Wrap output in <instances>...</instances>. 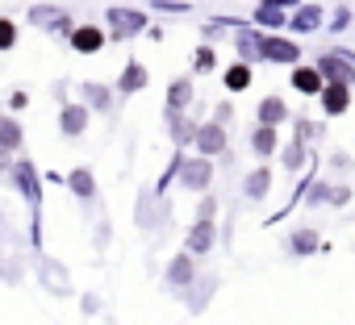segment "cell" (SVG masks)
<instances>
[{
    "mask_svg": "<svg viewBox=\"0 0 355 325\" xmlns=\"http://www.w3.org/2000/svg\"><path fill=\"white\" fill-rule=\"evenodd\" d=\"M297 88L301 92H318L322 84H318V71H297Z\"/></svg>",
    "mask_w": 355,
    "mask_h": 325,
    "instance_id": "obj_10",
    "label": "cell"
},
{
    "mask_svg": "<svg viewBox=\"0 0 355 325\" xmlns=\"http://www.w3.org/2000/svg\"><path fill=\"white\" fill-rule=\"evenodd\" d=\"M189 275H193V267H189V259H175V267H171V279H175V284H184Z\"/></svg>",
    "mask_w": 355,
    "mask_h": 325,
    "instance_id": "obj_12",
    "label": "cell"
},
{
    "mask_svg": "<svg viewBox=\"0 0 355 325\" xmlns=\"http://www.w3.org/2000/svg\"><path fill=\"white\" fill-rule=\"evenodd\" d=\"M326 109L330 113H343L347 109V84H330L326 88Z\"/></svg>",
    "mask_w": 355,
    "mask_h": 325,
    "instance_id": "obj_5",
    "label": "cell"
},
{
    "mask_svg": "<svg viewBox=\"0 0 355 325\" xmlns=\"http://www.w3.org/2000/svg\"><path fill=\"white\" fill-rule=\"evenodd\" d=\"M322 71L334 75V84H351V75H355V71H351L347 63H338V59H322Z\"/></svg>",
    "mask_w": 355,
    "mask_h": 325,
    "instance_id": "obj_4",
    "label": "cell"
},
{
    "mask_svg": "<svg viewBox=\"0 0 355 325\" xmlns=\"http://www.w3.org/2000/svg\"><path fill=\"white\" fill-rule=\"evenodd\" d=\"M205 180H209V167H205V162H189V167H184V184H189V188H205Z\"/></svg>",
    "mask_w": 355,
    "mask_h": 325,
    "instance_id": "obj_8",
    "label": "cell"
},
{
    "mask_svg": "<svg viewBox=\"0 0 355 325\" xmlns=\"http://www.w3.org/2000/svg\"><path fill=\"white\" fill-rule=\"evenodd\" d=\"M313 21H318V13H313V9H305V13H301V17H297V26H301V30H309V26H313Z\"/></svg>",
    "mask_w": 355,
    "mask_h": 325,
    "instance_id": "obj_18",
    "label": "cell"
},
{
    "mask_svg": "<svg viewBox=\"0 0 355 325\" xmlns=\"http://www.w3.org/2000/svg\"><path fill=\"white\" fill-rule=\"evenodd\" d=\"M209 242H214V225H209V221H201V225L189 234V250H205Z\"/></svg>",
    "mask_w": 355,
    "mask_h": 325,
    "instance_id": "obj_7",
    "label": "cell"
},
{
    "mask_svg": "<svg viewBox=\"0 0 355 325\" xmlns=\"http://www.w3.org/2000/svg\"><path fill=\"white\" fill-rule=\"evenodd\" d=\"M263 188H268V176H263V171H259V176H255V180H251V192H255V196H259V192H263Z\"/></svg>",
    "mask_w": 355,
    "mask_h": 325,
    "instance_id": "obj_22",
    "label": "cell"
},
{
    "mask_svg": "<svg viewBox=\"0 0 355 325\" xmlns=\"http://www.w3.org/2000/svg\"><path fill=\"white\" fill-rule=\"evenodd\" d=\"M17 138H21V133H17V125H13V121H0V142H9V146H13Z\"/></svg>",
    "mask_w": 355,
    "mask_h": 325,
    "instance_id": "obj_16",
    "label": "cell"
},
{
    "mask_svg": "<svg viewBox=\"0 0 355 325\" xmlns=\"http://www.w3.org/2000/svg\"><path fill=\"white\" fill-rule=\"evenodd\" d=\"M222 146H226L222 125H205V129H201V150H209V154H214V150H222Z\"/></svg>",
    "mask_w": 355,
    "mask_h": 325,
    "instance_id": "obj_6",
    "label": "cell"
},
{
    "mask_svg": "<svg viewBox=\"0 0 355 325\" xmlns=\"http://www.w3.org/2000/svg\"><path fill=\"white\" fill-rule=\"evenodd\" d=\"M125 92H134V88H142V67H130L125 71V84H121Z\"/></svg>",
    "mask_w": 355,
    "mask_h": 325,
    "instance_id": "obj_15",
    "label": "cell"
},
{
    "mask_svg": "<svg viewBox=\"0 0 355 325\" xmlns=\"http://www.w3.org/2000/svg\"><path fill=\"white\" fill-rule=\"evenodd\" d=\"M84 117H88L84 109H67V121H63V125H67V129L76 133V129H84Z\"/></svg>",
    "mask_w": 355,
    "mask_h": 325,
    "instance_id": "obj_14",
    "label": "cell"
},
{
    "mask_svg": "<svg viewBox=\"0 0 355 325\" xmlns=\"http://www.w3.org/2000/svg\"><path fill=\"white\" fill-rule=\"evenodd\" d=\"M280 117H284V104H280V100H263V121H268V125H276Z\"/></svg>",
    "mask_w": 355,
    "mask_h": 325,
    "instance_id": "obj_11",
    "label": "cell"
},
{
    "mask_svg": "<svg viewBox=\"0 0 355 325\" xmlns=\"http://www.w3.org/2000/svg\"><path fill=\"white\" fill-rule=\"evenodd\" d=\"M71 184H76V192H88V188H92V180H88V171H80V176L71 180Z\"/></svg>",
    "mask_w": 355,
    "mask_h": 325,
    "instance_id": "obj_19",
    "label": "cell"
},
{
    "mask_svg": "<svg viewBox=\"0 0 355 325\" xmlns=\"http://www.w3.org/2000/svg\"><path fill=\"white\" fill-rule=\"evenodd\" d=\"M13 42V26L9 21H0V46H9Z\"/></svg>",
    "mask_w": 355,
    "mask_h": 325,
    "instance_id": "obj_20",
    "label": "cell"
},
{
    "mask_svg": "<svg viewBox=\"0 0 355 325\" xmlns=\"http://www.w3.org/2000/svg\"><path fill=\"white\" fill-rule=\"evenodd\" d=\"M268 55H272L276 63H293V59H297V46H293V42H268Z\"/></svg>",
    "mask_w": 355,
    "mask_h": 325,
    "instance_id": "obj_9",
    "label": "cell"
},
{
    "mask_svg": "<svg viewBox=\"0 0 355 325\" xmlns=\"http://www.w3.org/2000/svg\"><path fill=\"white\" fill-rule=\"evenodd\" d=\"M255 150H263V154L272 150V129H259V133H255Z\"/></svg>",
    "mask_w": 355,
    "mask_h": 325,
    "instance_id": "obj_17",
    "label": "cell"
},
{
    "mask_svg": "<svg viewBox=\"0 0 355 325\" xmlns=\"http://www.w3.org/2000/svg\"><path fill=\"white\" fill-rule=\"evenodd\" d=\"M109 17H113V34H134V30L142 26L138 13H121V9H117V13H109Z\"/></svg>",
    "mask_w": 355,
    "mask_h": 325,
    "instance_id": "obj_3",
    "label": "cell"
},
{
    "mask_svg": "<svg viewBox=\"0 0 355 325\" xmlns=\"http://www.w3.org/2000/svg\"><path fill=\"white\" fill-rule=\"evenodd\" d=\"M247 80H251V75H247V67H234V71L226 75V84H230L234 92H239V88H247Z\"/></svg>",
    "mask_w": 355,
    "mask_h": 325,
    "instance_id": "obj_13",
    "label": "cell"
},
{
    "mask_svg": "<svg viewBox=\"0 0 355 325\" xmlns=\"http://www.w3.org/2000/svg\"><path fill=\"white\" fill-rule=\"evenodd\" d=\"M71 42H76V50H84V55H92V50H101V42H105V34L88 26V30H76V38H71Z\"/></svg>",
    "mask_w": 355,
    "mask_h": 325,
    "instance_id": "obj_1",
    "label": "cell"
},
{
    "mask_svg": "<svg viewBox=\"0 0 355 325\" xmlns=\"http://www.w3.org/2000/svg\"><path fill=\"white\" fill-rule=\"evenodd\" d=\"M184 96H189V88H184V84H175V88H171V104H184Z\"/></svg>",
    "mask_w": 355,
    "mask_h": 325,
    "instance_id": "obj_21",
    "label": "cell"
},
{
    "mask_svg": "<svg viewBox=\"0 0 355 325\" xmlns=\"http://www.w3.org/2000/svg\"><path fill=\"white\" fill-rule=\"evenodd\" d=\"M284 13H288V0H272V5L259 9V21L263 26H276V21H284Z\"/></svg>",
    "mask_w": 355,
    "mask_h": 325,
    "instance_id": "obj_2",
    "label": "cell"
}]
</instances>
